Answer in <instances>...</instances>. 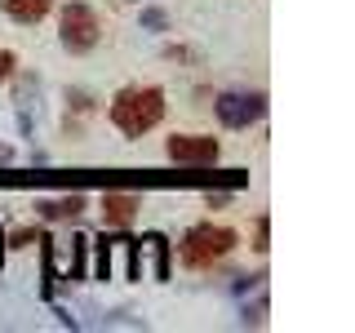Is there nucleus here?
I'll return each mask as SVG.
<instances>
[{
	"mask_svg": "<svg viewBox=\"0 0 355 333\" xmlns=\"http://www.w3.org/2000/svg\"><path fill=\"white\" fill-rule=\"evenodd\" d=\"M107 120L116 125L125 138H142L164 120V89L160 85H129L111 98Z\"/></svg>",
	"mask_w": 355,
	"mask_h": 333,
	"instance_id": "f257e3e1",
	"label": "nucleus"
},
{
	"mask_svg": "<svg viewBox=\"0 0 355 333\" xmlns=\"http://www.w3.org/2000/svg\"><path fill=\"white\" fill-rule=\"evenodd\" d=\"M236 244H240L236 227H227V222H196L182 236V244H178V258H182V266H191V271H209V266L222 262Z\"/></svg>",
	"mask_w": 355,
	"mask_h": 333,
	"instance_id": "f03ea898",
	"label": "nucleus"
},
{
	"mask_svg": "<svg viewBox=\"0 0 355 333\" xmlns=\"http://www.w3.org/2000/svg\"><path fill=\"white\" fill-rule=\"evenodd\" d=\"M58 40L67 53H89L103 40V18L85 5V0H67L58 9Z\"/></svg>",
	"mask_w": 355,
	"mask_h": 333,
	"instance_id": "7ed1b4c3",
	"label": "nucleus"
},
{
	"mask_svg": "<svg viewBox=\"0 0 355 333\" xmlns=\"http://www.w3.org/2000/svg\"><path fill=\"white\" fill-rule=\"evenodd\" d=\"M164 155H169L173 164H214L222 155V142L214 133H173V138L164 142Z\"/></svg>",
	"mask_w": 355,
	"mask_h": 333,
	"instance_id": "20e7f679",
	"label": "nucleus"
},
{
	"mask_svg": "<svg viewBox=\"0 0 355 333\" xmlns=\"http://www.w3.org/2000/svg\"><path fill=\"white\" fill-rule=\"evenodd\" d=\"M214 107H218V120L227 129H249L253 120L262 116V98L258 94H222Z\"/></svg>",
	"mask_w": 355,
	"mask_h": 333,
	"instance_id": "39448f33",
	"label": "nucleus"
},
{
	"mask_svg": "<svg viewBox=\"0 0 355 333\" xmlns=\"http://www.w3.org/2000/svg\"><path fill=\"white\" fill-rule=\"evenodd\" d=\"M133 214H138V196H125V191H107L103 196V218L111 227H129Z\"/></svg>",
	"mask_w": 355,
	"mask_h": 333,
	"instance_id": "423d86ee",
	"label": "nucleus"
},
{
	"mask_svg": "<svg viewBox=\"0 0 355 333\" xmlns=\"http://www.w3.org/2000/svg\"><path fill=\"white\" fill-rule=\"evenodd\" d=\"M49 9H53V0H5V14L14 18V22H22V27L40 22Z\"/></svg>",
	"mask_w": 355,
	"mask_h": 333,
	"instance_id": "0eeeda50",
	"label": "nucleus"
},
{
	"mask_svg": "<svg viewBox=\"0 0 355 333\" xmlns=\"http://www.w3.org/2000/svg\"><path fill=\"white\" fill-rule=\"evenodd\" d=\"M14 67H18L14 49H0V85H5V80H14Z\"/></svg>",
	"mask_w": 355,
	"mask_h": 333,
	"instance_id": "6e6552de",
	"label": "nucleus"
},
{
	"mask_svg": "<svg viewBox=\"0 0 355 333\" xmlns=\"http://www.w3.org/2000/svg\"><path fill=\"white\" fill-rule=\"evenodd\" d=\"M266 236H271V222L258 218V227H253V249L258 253H266Z\"/></svg>",
	"mask_w": 355,
	"mask_h": 333,
	"instance_id": "1a4fd4ad",
	"label": "nucleus"
}]
</instances>
